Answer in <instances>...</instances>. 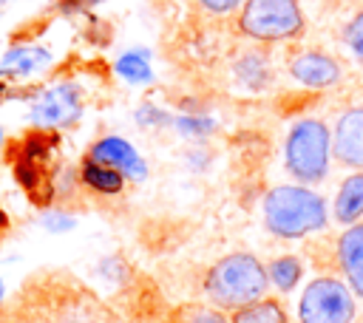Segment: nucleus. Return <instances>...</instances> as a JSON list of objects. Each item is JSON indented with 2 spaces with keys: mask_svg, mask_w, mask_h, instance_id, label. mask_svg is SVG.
Masks as SVG:
<instances>
[{
  "mask_svg": "<svg viewBox=\"0 0 363 323\" xmlns=\"http://www.w3.org/2000/svg\"><path fill=\"white\" fill-rule=\"evenodd\" d=\"M269 283L267 269L250 252H233L216 261L204 278L207 298L221 309H241L264 298Z\"/></svg>",
  "mask_w": 363,
  "mask_h": 323,
  "instance_id": "f257e3e1",
  "label": "nucleus"
},
{
  "mask_svg": "<svg viewBox=\"0 0 363 323\" xmlns=\"http://www.w3.org/2000/svg\"><path fill=\"white\" fill-rule=\"evenodd\" d=\"M267 230L278 238H303L326 227V204L301 184H278L264 198Z\"/></svg>",
  "mask_w": 363,
  "mask_h": 323,
  "instance_id": "f03ea898",
  "label": "nucleus"
},
{
  "mask_svg": "<svg viewBox=\"0 0 363 323\" xmlns=\"http://www.w3.org/2000/svg\"><path fill=\"white\" fill-rule=\"evenodd\" d=\"M329 156H332V133L320 119H301L292 125L286 144H284V162L286 170L301 184H315L329 173Z\"/></svg>",
  "mask_w": 363,
  "mask_h": 323,
  "instance_id": "7ed1b4c3",
  "label": "nucleus"
},
{
  "mask_svg": "<svg viewBox=\"0 0 363 323\" xmlns=\"http://www.w3.org/2000/svg\"><path fill=\"white\" fill-rule=\"evenodd\" d=\"M238 28L258 42L295 40L303 34V11L298 0H244Z\"/></svg>",
  "mask_w": 363,
  "mask_h": 323,
  "instance_id": "20e7f679",
  "label": "nucleus"
},
{
  "mask_svg": "<svg viewBox=\"0 0 363 323\" xmlns=\"http://www.w3.org/2000/svg\"><path fill=\"white\" fill-rule=\"evenodd\" d=\"M301 323H352L354 300L346 283L337 278H315L298 303Z\"/></svg>",
  "mask_w": 363,
  "mask_h": 323,
  "instance_id": "39448f33",
  "label": "nucleus"
},
{
  "mask_svg": "<svg viewBox=\"0 0 363 323\" xmlns=\"http://www.w3.org/2000/svg\"><path fill=\"white\" fill-rule=\"evenodd\" d=\"M79 113H82V99H79L77 85H71V82L45 88L31 105V122L43 130L65 128V125L77 122Z\"/></svg>",
  "mask_w": 363,
  "mask_h": 323,
  "instance_id": "423d86ee",
  "label": "nucleus"
},
{
  "mask_svg": "<svg viewBox=\"0 0 363 323\" xmlns=\"http://www.w3.org/2000/svg\"><path fill=\"white\" fill-rule=\"evenodd\" d=\"M332 153L340 164L363 170V108H349L337 116L332 133Z\"/></svg>",
  "mask_w": 363,
  "mask_h": 323,
  "instance_id": "0eeeda50",
  "label": "nucleus"
},
{
  "mask_svg": "<svg viewBox=\"0 0 363 323\" xmlns=\"http://www.w3.org/2000/svg\"><path fill=\"white\" fill-rule=\"evenodd\" d=\"M88 159H94V162H99V164H108V167L119 170L122 176H128V178H133V181H142V178L147 176V164L142 162V156L133 150L130 142H125V139H119V136H105V139H99V142L91 147Z\"/></svg>",
  "mask_w": 363,
  "mask_h": 323,
  "instance_id": "6e6552de",
  "label": "nucleus"
},
{
  "mask_svg": "<svg viewBox=\"0 0 363 323\" xmlns=\"http://www.w3.org/2000/svg\"><path fill=\"white\" fill-rule=\"evenodd\" d=\"M289 74L306 88H329L340 79V65L320 51H303L289 60Z\"/></svg>",
  "mask_w": 363,
  "mask_h": 323,
  "instance_id": "1a4fd4ad",
  "label": "nucleus"
},
{
  "mask_svg": "<svg viewBox=\"0 0 363 323\" xmlns=\"http://www.w3.org/2000/svg\"><path fill=\"white\" fill-rule=\"evenodd\" d=\"M337 261L340 269L357 298H363V224H352L337 238Z\"/></svg>",
  "mask_w": 363,
  "mask_h": 323,
  "instance_id": "9d476101",
  "label": "nucleus"
},
{
  "mask_svg": "<svg viewBox=\"0 0 363 323\" xmlns=\"http://www.w3.org/2000/svg\"><path fill=\"white\" fill-rule=\"evenodd\" d=\"M48 62H51V54L43 45H17V48L6 51V57L0 62V76H11V79L28 76Z\"/></svg>",
  "mask_w": 363,
  "mask_h": 323,
  "instance_id": "9b49d317",
  "label": "nucleus"
},
{
  "mask_svg": "<svg viewBox=\"0 0 363 323\" xmlns=\"http://www.w3.org/2000/svg\"><path fill=\"white\" fill-rule=\"evenodd\" d=\"M335 218L346 227H352L363 218V173H352L343 178V184L335 196Z\"/></svg>",
  "mask_w": 363,
  "mask_h": 323,
  "instance_id": "f8f14e48",
  "label": "nucleus"
},
{
  "mask_svg": "<svg viewBox=\"0 0 363 323\" xmlns=\"http://www.w3.org/2000/svg\"><path fill=\"white\" fill-rule=\"evenodd\" d=\"M79 178L85 187H91L94 193H102V196H116L122 193L125 187V176L108 164H99L94 159H85L82 167H79Z\"/></svg>",
  "mask_w": 363,
  "mask_h": 323,
  "instance_id": "ddd939ff",
  "label": "nucleus"
},
{
  "mask_svg": "<svg viewBox=\"0 0 363 323\" xmlns=\"http://www.w3.org/2000/svg\"><path fill=\"white\" fill-rule=\"evenodd\" d=\"M233 323H286V314H284V309H281L278 300L261 298V300H255L250 306L235 309Z\"/></svg>",
  "mask_w": 363,
  "mask_h": 323,
  "instance_id": "4468645a",
  "label": "nucleus"
},
{
  "mask_svg": "<svg viewBox=\"0 0 363 323\" xmlns=\"http://www.w3.org/2000/svg\"><path fill=\"white\" fill-rule=\"evenodd\" d=\"M116 74L133 85H145L153 79V71H150V62H147V54L145 51H128L116 60Z\"/></svg>",
  "mask_w": 363,
  "mask_h": 323,
  "instance_id": "2eb2a0df",
  "label": "nucleus"
},
{
  "mask_svg": "<svg viewBox=\"0 0 363 323\" xmlns=\"http://www.w3.org/2000/svg\"><path fill=\"white\" fill-rule=\"evenodd\" d=\"M235 76L252 88H261L267 79H269V65H267V57L258 54V51H250L244 54L238 62H235Z\"/></svg>",
  "mask_w": 363,
  "mask_h": 323,
  "instance_id": "dca6fc26",
  "label": "nucleus"
},
{
  "mask_svg": "<svg viewBox=\"0 0 363 323\" xmlns=\"http://www.w3.org/2000/svg\"><path fill=\"white\" fill-rule=\"evenodd\" d=\"M267 275L272 278V283H275L281 292H289V289L298 283V278H301V261L292 258V255H284V258L272 261V266L267 269Z\"/></svg>",
  "mask_w": 363,
  "mask_h": 323,
  "instance_id": "f3484780",
  "label": "nucleus"
},
{
  "mask_svg": "<svg viewBox=\"0 0 363 323\" xmlns=\"http://www.w3.org/2000/svg\"><path fill=\"white\" fill-rule=\"evenodd\" d=\"M343 42H346V48L352 51V57L363 65V11H357V14L346 23V28H343Z\"/></svg>",
  "mask_w": 363,
  "mask_h": 323,
  "instance_id": "a211bd4d",
  "label": "nucleus"
},
{
  "mask_svg": "<svg viewBox=\"0 0 363 323\" xmlns=\"http://www.w3.org/2000/svg\"><path fill=\"white\" fill-rule=\"evenodd\" d=\"M207 11H213V14H230V11H235V8H241L244 6V0H199Z\"/></svg>",
  "mask_w": 363,
  "mask_h": 323,
  "instance_id": "6ab92c4d",
  "label": "nucleus"
},
{
  "mask_svg": "<svg viewBox=\"0 0 363 323\" xmlns=\"http://www.w3.org/2000/svg\"><path fill=\"white\" fill-rule=\"evenodd\" d=\"M51 323H96V320L88 312H82V309H65V312L54 314Z\"/></svg>",
  "mask_w": 363,
  "mask_h": 323,
  "instance_id": "aec40b11",
  "label": "nucleus"
},
{
  "mask_svg": "<svg viewBox=\"0 0 363 323\" xmlns=\"http://www.w3.org/2000/svg\"><path fill=\"white\" fill-rule=\"evenodd\" d=\"M190 323H233V320H227V317H224L221 312H216V309H193Z\"/></svg>",
  "mask_w": 363,
  "mask_h": 323,
  "instance_id": "412c9836",
  "label": "nucleus"
},
{
  "mask_svg": "<svg viewBox=\"0 0 363 323\" xmlns=\"http://www.w3.org/2000/svg\"><path fill=\"white\" fill-rule=\"evenodd\" d=\"M43 224H45L48 230H68V227H74V221L65 218V215H48Z\"/></svg>",
  "mask_w": 363,
  "mask_h": 323,
  "instance_id": "4be33fe9",
  "label": "nucleus"
},
{
  "mask_svg": "<svg viewBox=\"0 0 363 323\" xmlns=\"http://www.w3.org/2000/svg\"><path fill=\"white\" fill-rule=\"evenodd\" d=\"M96 0H62V8L65 11H74V8H85V6H94Z\"/></svg>",
  "mask_w": 363,
  "mask_h": 323,
  "instance_id": "5701e85b",
  "label": "nucleus"
},
{
  "mask_svg": "<svg viewBox=\"0 0 363 323\" xmlns=\"http://www.w3.org/2000/svg\"><path fill=\"white\" fill-rule=\"evenodd\" d=\"M6 227H9V218H6V212L0 210V230H6Z\"/></svg>",
  "mask_w": 363,
  "mask_h": 323,
  "instance_id": "b1692460",
  "label": "nucleus"
},
{
  "mask_svg": "<svg viewBox=\"0 0 363 323\" xmlns=\"http://www.w3.org/2000/svg\"><path fill=\"white\" fill-rule=\"evenodd\" d=\"M3 298H6V286H3V280H0V303H3Z\"/></svg>",
  "mask_w": 363,
  "mask_h": 323,
  "instance_id": "393cba45",
  "label": "nucleus"
},
{
  "mask_svg": "<svg viewBox=\"0 0 363 323\" xmlns=\"http://www.w3.org/2000/svg\"><path fill=\"white\" fill-rule=\"evenodd\" d=\"M0 79H3V76H0ZM0 96H6V85H3V82H0Z\"/></svg>",
  "mask_w": 363,
  "mask_h": 323,
  "instance_id": "a878e982",
  "label": "nucleus"
},
{
  "mask_svg": "<svg viewBox=\"0 0 363 323\" xmlns=\"http://www.w3.org/2000/svg\"><path fill=\"white\" fill-rule=\"evenodd\" d=\"M0 142H3V130H0Z\"/></svg>",
  "mask_w": 363,
  "mask_h": 323,
  "instance_id": "bb28decb",
  "label": "nucleus"
},
{
  "mask_svg": "<svg viewBox=\"0 0 363 323\" xmlns=\"http://www.w3.org/2000/svg\"><path fill=\"white\" fill-rule=\"evenodd\" d=\"M0 323H6V320H0Z\"/></svg>",
  "mask_w": 363,
  "mask_h": 323,
  "instance_id": "cd10ccee",
  "label": "nucleus"
}]
</instances>
